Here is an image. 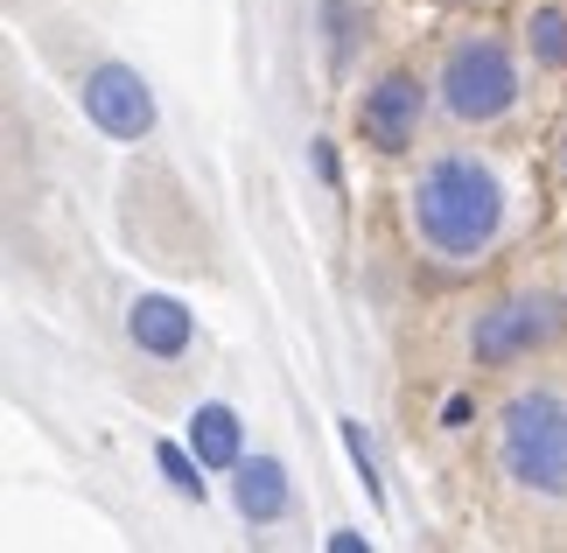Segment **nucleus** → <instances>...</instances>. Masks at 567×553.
<instances>
[{"label": "nucleus", "mask_w": 567, "mask_h": 553, "mask_svg": "<svg viewBox=\"0 0 567 553\" xmlns=\"http://www.w3.org/2000/svg\"><path fill=\"white\" fill-rule=\"evenodd\" d=\"M497 470L533 498H567V392L533 386L497 420Z\"/></svg>", "instance_id": "obj_2"}, {"label": "nucleus", "mask_w": 567, "mask_h": 553, "mask_svg": "<svg viewBox=\"0 0 567 553\" xmlns=\"http://www.w3.org/2000/svg\"><path fill=\"white\" fill-rule=\"evenodd\" d=\"M421 113H427V92L413 71H385L379 84H364L358 99V134L372 141L379 154H400L413 147V134H421Z\"/></svg>", "instance_id": "obj_6"}, {"label": "nucleus", "mask_w": 567, "mask_h": 553, "mask_svg": "<svg viewBox=\"0 0 567 553\" xmlns=\"http://www.w3.org/2000/svg\"><path fill=\"white\" fill-rule=\"evenodd\" d=\"M189 449L204 455V470H238V462H246V434H238V413H231L225 400L196 407V413H189Z\"/></svg>", "instance_id": "obj_9"}, {"label": "nucleus", "mask_w": 567, "mask_h": 553, "mask_svg": "<svg viewBox=\"0 0 567 553\" xmlns=\"http://www.w3.org/2000/svg\"><path fill=\"white\" fill-rule=\"evenodd\" d=\"M231 498H238V512H246L252 525H274V519H288V470H280L274 455H252V462H238V477H231Z\"/></svg>", "instance_id": "obj_8"}, {"label": "nucleus", "mask_w": 567, "mask_h": 553, "mask_svg": "<svg viewBox=\"0 0 567 553\" xmlns=\"http://www.w3.org/2000/svg\"><path fill=\"white\" fill-rule=\"evenodd\" d=\"M337 434H343V449H351V462H358L372 504H385V477H379V455H372V441H364V428H358V420H337Z\"/></svg>", "instance_id": "obj_12"}, {"label": "nucleus", "mask_w": 567, "mask_h": 553, "mask_svg": "<svg viewBox=\"0 0 567 553\" xmlns=\"http://www.w3.org/2000/svg\"><path fill=\"white\" fill-rule=\"evenodd\" d=\"M560 337V301L554 295H512V301H497L476 316L470 329V358L476 365H518V358H533L539 344H554Z\"/></svg>", "instance_id": "obj_4"}, {"label": "nucleus", "mask_w": 567, "mask_h": 553, "mask_svg": "<svg viewBox=\"0 0 567 553\" xmlns=\"http://www.w3.org/2000/svg\"><path fill=\"white\" fill-rule=\"evenodd\" d=\"M126 329H134V344L147 350V358H183V350L196 344V322H189V308L176 295H141L134 308H126Z\"/></svg>", "instance_id": "obj_7"}, {"label": "nucleus", "mask_w": 567, "mask_h": 553, "mask_svg": "<svg viewBox=\"0 0 567 553\" xmlns=\"http://www.w3.org/2000/svg\"><path fill=\"white\" fill-rule=\"evenodd\" d=\"M322 21H330V57L343 63V57H351V21H358V0H322Z\"/></svg>", "instance_id": "obj_13"}, {"label": "nucleus", "mask_w": 567, "mask_h": 553, "mask_svg": "<svg viewBox=\"0 0 567 553\" xmlns=\"http://www.w3.org/2000/svg\"><path fill=\"white\" fill-rule=\"evenodd\" d=\"M442 428H470V400H463V392H455V400L442 407Z\"/></svg>", "instance_id": "obj_15"}, {"label": "nucleus", "mask_w": 567, "mask_h": 553, "mask_svg": "<svg viewBox=\"0 0 567 553\" xmlns=\"http://www.w3.org/2000/svg\"><path fill=\"white\" fill-rule=\"evenodd\" d=\"M526 42H533V63H547V71H567V8H533Z\"/></svg>", "instance_id": "obj_11"}, {"label": "nucleus", "mask_w": 567, "mask_h": 553, "mask_svg": "<svg viewBox=\"0 0 567 553\" xmlns=\"http://www.w3.org/2000/svg\"><path fill=\"white\" fill-rule=\"evenodd\" d=\"M309 154H316V175H322V183H330V190H343V175H337V154H330V141H316Z\"/></svg>", "instance_id": "obj_14"}, {"label": "nucleus", "mask_w": 567, "mask_h": 553, "mask_svg": "<svg viewBox=\"0 0 567 553\" xmlns=\"http://www.w3.org/2000/svg\"><path fill=\"white\" fill-rule=\"evenodd\" d=\"M560 168H567V141H560Z\"/></svg>", "instance_id": "obj_16"}, {"label": "nucleus", "mask_w": 567, "mask_h": 553, "mask_svg": "<svg viewBox=\"0 0 567 553\" xmlns=\"http://www.w3.org/2000/svg\"><path fill=\"white\" fill-rule=\"evenodd\" d=\"M155 462H162V477H168V491H176V498H196V504L210 498V483L196 477V470H204V455H196V449H183V441H155Z\"/></svg>", "instance_id": "obj_10"}, {"label": "nucleus", "mask_w": 567, "mask_h": 553, "mask_svg": "<svg viewBox=\"0 0 567 553\" xmlns=\"http://www.w3.org/2000/svg\"><path fill=\"white\" fill-rule=\"evenodd\" d=\"M434 92H442V113L455 126H497L518 105V63H512V42L491 35V29H470L449 42L442 57V78H434Z\"/></svg>", "instance_id": "obj_3"}, {"label": "nucleus", "mask_w": 567, "mask_h": 553, "mask_svg": "<svg viewBox=\"0 0 567 553\" xmlns=\"http://www.w3.org/2000/svg\"><path fill=\"white\" fill-rule=\"evenodd\" d=\"M406 217L434 259H476L505 232V183H497L491 162H476L463 147L434 154L421 168V183L406 190Z\"/></svg>", "instance_id": "obj_1"}, {"label": "nucleus", "mask_w": 567, "mask_h": 553, "mask_svg": "<svg viewBox=\"0 0 567 553\" xmlns=\"http://www.w3.org/2000/svg\"><path fill=\"white\" fill-rule=\"evenodd\" d=\"M78 105H84V120L99 126L105 141H147L155 134V92L141 84L134 63H92V71L78 78Z\"/></svg>", "instance_id": "obj_5"}]
</instances>
